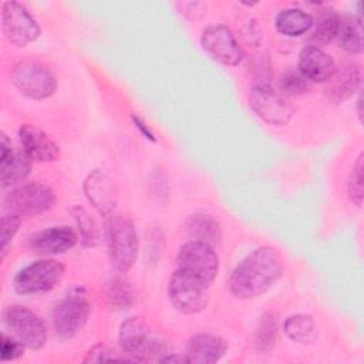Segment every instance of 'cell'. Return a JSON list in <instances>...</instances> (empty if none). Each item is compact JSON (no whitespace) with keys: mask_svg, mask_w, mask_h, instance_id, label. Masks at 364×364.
<instances>
[{"mask_svg":"<svg viewBox=\"0 0 364 364\" xmlns=\"http://www.w3.org/2000/svg\"><path fill=\"white\" fill-rule=\"evenodd\" d=\"M283 263L276 249L262 246L245 256L229 277L230 293L240 300L264 294L282 277Z\"/></svg>","mask_w":364,"mask_h":364,"instance_id":"1","label":"cell"},{"mask_svg":"<svg viewBox=\"0 0 364 364\" xmlns=\"http://www.w3.org/2000/svg\"><path fill=\"white\" fill-rule=\"evenodd\" d=\"M108 256L118 272H128L138 257V233L131 219L111 213L105 222Z\"/></svg>","mask_w":364,"mask_h":364,"instance_id":"2","label":"cell"},{"mask_svg":"<svg viewBox=\"0 0 364 364\" xmlns=\"http://www.w3.org/2000/svg\"><path fill=\"white\" fill-rule=\"evenodd\" d=\"M13 85L31 100H46L57 90L54 73L41 61L24 58L16 63L10 71Z\"/></svg>","mask_w":364,"mask_h":364,"instance_id":"3","label":"cell"},{"mask_svg":"<svg viewBox=\"0 0 364 364\" xmlns=\"http://www.w3.org/2000/svg\"><path fill=\"white\" fill-rule=\"evenodd\" d=\"M118 341L121 350L129 355L131 360L145 361L159 358L166 354L165 344L154 337L146 323L139 317H129L119 326Z\"/></svg>","mask_w":364,"mask_h":364,"instance_id":"4","label":"cell"},{"mask_svg":"<svg viewBox=\"0 0 364 364\" xmlns=\"http://www.w3.org/2000/svg\"><path fill=\"white\" fill-rule=\"evenodd\" d=\"M90 311V301L82 291L73 290L65 294L55 304L51 314V323L55 336L61 340L73 338L87 324Z\"/></svg>","mask_w":364,"mask_h":364,"instance_id":"5","label":"cell"},{"mask_svg":"<svg viewBox=\"0 0 364 364\" xmlns=\"http://www.w3.org/2000/svg\"><path fill=\"white\" fill-rule=\"evenodd\" d=\"M64 276V266L54 259L36 260L20 269L14 279L13 287L17 293L41 294L53 290Z\"/></svg>","mask_w":364,"mask_h":364,"instance_id":"6","label":"cell"},{"mask_svg":"<svg viewBox=\"0 0 364 364\" xmlns=\"http://www.w3.org/2000/svg\"><path fill=\"white\" fill-rule=\"evenodd\" d=\"M209 286L195 276L176 269L168 283V297L172 306L183 314H196L208 306Z\"/></svg>","mask_w":364,"mask_h":364,"instance_id":"7","label":"cell"},{"mask_svg":"<svg viewBox=\"0 0 364 364\" xmlns=\"http://www.w3.org/2000/svg\"><path fill=\"white\" fill-rule=\"evenodd\" d=\"M4 326L11 334L20 340L27 348L40 350L48 337V331L43 318L21 304H10L3 311Z\"/></svg>","mask_w":364,"mask_h":364,"instance_id":"8","label":"cell"},{"mask_svg":"<svg viewBox=\"0 0 364 364\" xmlns=\"http://www.w3.org/2000/svg\"><path fill=\"white\" fill-rule=\"evenodd\" d=\"M178 269L195 276L208 286L216 279L219 272V256L213 246L202 240H189L179 247L176 256Z\"/></svg>","mask_w":364,"mask_h":364,"instance_id":"9","label":"cell"},{"mask_svg":"<svg viewBox=\"0 0 364 364\" xmlns=\"http://www.w3.org/2000/svg\"><path fill=\"white\" fill-rule=\"evenodd\" d=\"M54 192L44 183L28 182L16 186L4 198V210L20 218H31L47 212L54 203Z\"/></svg>","mask_w":364,"mask_h":364,"instance_id":"10","label":"cell"},{"mask_svg":"<svg viewBox=\"0 0 364 364\" xmlns=\"http://www.w3.org/2000/svg\"><path fill=\"white\" fill-rule=\"evenodd\" d=\"M249 105L253 112L270 125H286L293 114V105L270 84L256 82L249 94Z\"/></svg>","mask_w":364,"mask_h":364,"instance_id":"11","label":"cell"},{"mask_svg":"<svg viewBox=\"0 0 364 364\" xmlns=\"http://www.w3.org/2000/svg\"><path fill=\"white\" fill-rule=\"evenodd\" d=\"M1 30L4 37L17 47H26L40 36V26L30 11L18 1L1 6Z\"/></svg>","mask_w":364,"mask_h":364,"instance_id":"12","label":"cell"},{"mask_svg":"<svg viewBox=\"0 0 364 364\" xmlns=\"http://www.w3.org/2000/svg\"><path fill=\"white\" fill-rule=\"evenodd\" d=\"M202 48L215 61L233 67L237 65L243 58V50L239 46L233 31L223 24L208 26L200 36Z\"/></svg>","mask_w":364,"mask_h":364,"instance_id":"13","label":"cell"},{"mask_svg":"<svg viewBox=\"0 0 364 364\" xmlns=\"http://www.w3.org/2000/svg\"><path fill=\"white\" fill-rule=\"evenodd\" d=\"M0 151L1 188H10L24 182L31 171V159L23 151H16L6 134H1Z\"/></svg>","mask_w":364,"mask_h":364,"instance_id":"14","label":"cell"},{"mask_svg":"<svg viewBox=\"0 0 364 364\" xmlns=\"http://www.w3.org/2000/svg\"><path fill=\"white\" fill-rule=\"evenodd\" d=\"M78 233L67 226H51L33 233L28 237V246L38 255H60L75 246Z\"/></svg>","mask_w":364,"mask_h":364,"instance_id":"15","label":"cell"},{"mask_svg":"<svg viewBox=\"0 0 364 364\" xmlns=\"http://www.w3.org/2000/svg\"><path fill=\"white\" fill-rule=\"evenodd\" d=\"M18 139L21 151L34 162H54L60 158V148L54 139L34 125H21Z\"/></svg>","mask_w":364,"mask_h":364,"instance_id":"16","label":"cell"},{"mask_svg":"<svg viewBox=\"0 0 364 364\" xmlns=\"http://www.w3.org/2000/svg\"><path fill=\"white\" fill-rule=\"evenodd\" d=\"M84 192L88 202L104 216L114 212L117 203V189L108 175L92 171L84 181Z\"/></svg>","mask_w":364,"mask_h":364,"instance_id":"17","label":"cell"},{"mask_svg":"<svg viewBox=\"0 0 364 364\" xmlns=\"http://www.w3.org/2000/svg\"><path fill=\"white\" fill-rule=\"evenodd\" d=\"M228 351L226 341L210 333H198L192 336L185 346V357L188 363L210 364L218 363Z\"/></svg>","mask_w":364,"mask_h":364,"instance_id":"18","label":"cell"},{"mask_svg":"<svg viewBox=\"0 0 364 364\" xmlns=\"http://www.w3.org/2000/svg\"><path fill=\"white\" fill-rule=\"evenodd\" d=\"M297 70L310 82H327L336 71V64L324 50L311 44L300 51Z\"/></svg>","mask_w":364,"mask_h":364,"instance_id":"19","label":"cell"},{"mask_svg":"<svg viewBox=\"0 0 364 364\" xmlns=\"http://www.w3.org/2000/svg\"><path fill=\"white\" fill-rule=\"evenodd\" d=\"M361 71L360 67L354 63L343 64L336 67L334 74L330 77L328 87L326 88L327 97L334 102H343L348 100L360 87Z\"/></svg>","mask_w":364,"mask_h":364,"instance_id":"20","label":"cell"},{"mask_svg":"<svg viewBox=\"0 0 364 364\" xmlns=\"http://www.w3.org/2000/svg\"><path fill=\"white\" fill-rule=\"evenodd\" d=\"M313 17L301 9L280 10L274 18L276 30L284 37H299L306 34L313 27Z\"/></svg>","mask_w":364,"mask_h":364,"instance_id":"21","label":"cell"},{"mask_svg":"<svg viewBox=\"0 0 364 364\" xmlns=\"http://www.w3.org/2000/svg\"><path fill=\"white\" fill-rule=\"evenodd\" d=\"M338 46L350 54L363 51V24L360 16H346L340 18L336 36Z\"/></svg>","mask_w":364,"mask_h":364,"instance_id":"22","label":"cell"},{"mask_svg":"<svg viewBox=\"0 0 364 364\" xmlns=\"http://www.w3.org/2000/svg\"><path fill=\"white\" fill-rule=\"evenodd\" d=\"M186 230L195 240H202L209 245L219 243L222 237L220 225L206 213L191 215L186 220Z\"/></svg>","mask_w":364,"mask_h":364,"instance_id":"23","label":"cell"},{"mask_svg":"<svg viewBox=\"0 0 364 364\" xmlns=\"http://www.w3.org/2000/svg\"><path fill=\"white\" fill-rule=\"evenodd\" d=\"M340 14L330 7H326L323 10H320L318 17L316 20V23H313V34H311V40H313V46H326L328 44L331 40L336 38L337 31H338V26H340Z\"/></svg>","mask_w":364,"mask_h":364,"instance_id":"24","label":"cell"},{"mask_svg":"<svg viewBox=\"0 0 364 364\" xmlns=\"http://www.w3.org/2000/svg\"><path fill=\"white\" fill-rule=\"evenodd\" d=\"M314 320L310 314H293L283 323L284 334L296 343H310L314 337Z\"/></svg>","mask_w":364,"mask_h":364,"instance_id":"25","label":"cell"},{"mask_svg":"<svg viewBox=\"0 0 364 364\" xmlns=\"http://www.w3.org/2000/svg\"><path fill=\"white\" fill-rule=\"evenodd\" d=\"M277 316L276 313H264L256 327V336H255V344L260 351H269L277 338Z\"/></svg>","mask_w":364,"mask_h":364,"instance_id":"26","label":"cell"},{"mask_svg":"<svg viewBox=\"0 0 364 364\" xmlns=\"http://www.w3.org/2000/svg\"><path fill=\"white\" fill-rule=\"evenodd\" d=\"M311 87V82L294 68H289L279 77L277 88L284 97H297L306 94Z\"/></svg>","mask_w":364,"mask_h":364,"instance_id":"27","label":"cell"},{"mask_svg":"<svg viewBox=\"0 0 364 364\" xmlns=\"http://www.w3.org/2000/svg\"><path fill=\"white\" fill-rule=\"evenodd\" d=\"M74 219L78 226V235L84 246H94L97 243L98 235H97V225L92 220V218L80 206L74 208L73 210Z\"/></svg>","mask_w":364,"mask_h":364,"instance_id":"28","label":"cell"},{"mask_svg":"<svg viewBox=\"0 0 364 364\" xmlns=\"http://www.w3.org/2000/svg\"><path fill=\"white\" fill-rule=\"evenodd\" d=\"M108 299L115 309H127L134 301V293L125 280L117 277L108 284Z\"/></svg>","mask_w":364,"mask_h":364,"instance_id":"29","label":"cell"},{"mask_svg":"<svg viewBox=\"0 0 364 364\" xmlns=\"http://www.w3.org/2000/svg\"><path fill=\"white\" fill-rule=\"evenodd\" d=\"M21 218L13 212L4 210L1 216V230H0V250H1V259H4L7 253L9 243L13 240L14 235L18 230Z\"/></svg>","mask_w":364,"mask_h":364,"instance_id":"30","label":"cell"},{"mask_svg":"<svg viewBox=\"0 0 364 364\" xmlns=\"http://www.w3.org/2000/svg\"><path fill=\"white\" fill-rule=\"evenodd\" d=\"M363 154L358 155L350 178H348V183H347V192H348V198L350 200L357 205L361 206L363 203Z\"/></svg>","mask_w":364,"mask_h":364,"instance_id":"31","label":"cell"},{"mask_svg":"<svg viewBox=\"0 0 364 364\" xmlns=\"http://www.w3.org/2000/svg\"><path fill=\"white\" fill-rule=\"evenodd\" d=\"M26 346L17 340L14 336H7L6 333H1L0 337V358L3 363L17 360L24 354Z\"/></svg>","mask_w":364,"mask_h":364,"instance_id":"32","label":"cell"},{"mask_svg":"<svg viewBox=\"0 0 364 364\" xmlns=\"http://www.w3.org/2000/svg\"><path fill=\"white\" fill-rule=\"evenodd\" d=\"M112 351L105 344H95L91 347L84 357V363H101V361H109L114 360Z\"/></svg>","mask_w":364,"mask_h":364,"instance_id":"33","label":"cell"},{"mask_svg":"<svg viewBox=\"0 0 364 364\" xmlns=\"http://www.w3.org/2000/svg\"><path fill=\"white\" fill-rule=\"evenodd\" d=\"M131 118H132V122H134V125H135V128L136 129H139L141 131V134L146 138V139H149V141H155V135H154V132H152V129L139 118V117H136L135 114H132L131 115Z\"/></svg>","mask_w":364,"mask_h":364,"instance_id":"34","label":"cell"},{"mask_svg":"<svg viewBox=\"0 0 364 364\" xmlns=\"http://www.w3.org/2000/svg\"><path fill=\"white\" fill-rule=\"evenodd\" d=\"M357 108H358V118L361 119V117H363V114H361V97L357 101Z\"/></svg>","mask_w":364,"mask_h":364,"instance_id":"35","label":"cell"}]
</instances>
